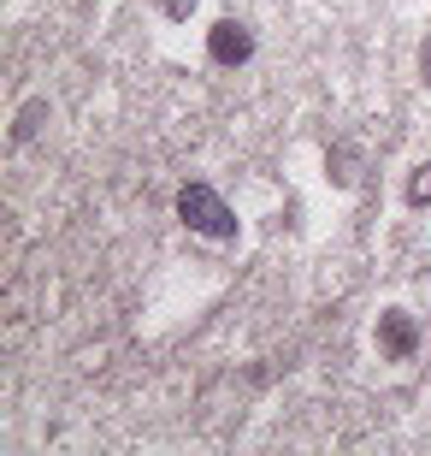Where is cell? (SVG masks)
Returning <instances> with one entry per match:
<instances>
[{
	"label": "cell",
	"mask_w": 431,
	"mask_h": 456,
	"mask_svg": "<svg viewBox=\"0 0 431 456\" xmlns=\"http://www.w3.org/2000/svg\"><path fill=\"white\" fill-rule=\"evenodd\" d=\"M414 350H419V321L408 314V308H384V314H379V355L408 362Z\"/></svg>",
	"instance_id": "3957f363"
},
{
	"label": "cell",
	"mask_w": 431,
	"mask_h": 456,
	"mask_svg": "<svg viewBox=\"0 0 431 456\" xmlns=\"http://www.w3.org/2000/svg\"><path fill=\"white\" fill-rule=\"evenodd\" d=\"M408 208H431V167H414V178H408Z\"/></svg>",
	"instance_id": "5b68a950"
},
{
	"label": "cell",
	"mask_w": 431,
	"mask_h": 456,
	"mask_svg": "<svg viewBox=\"0 0 431 456\" xmlns=\"http://www.w3.org/2000/svg\"><path fill=\"white\" fill-rule=\"evenodd\" d=\"M42 118H48V102H30L24 113H18V125H12V142H30V136L42 131Z\"/></svg>",
	"instance_id": "277c9868"
},
{
	"label": "cell",
	"mask_w": 431,
	"mask_h": 456,
	"mask_svg": "<svg viewBox=\"0 0 431 456\" xmlns=\"http://www.w3.org/2000/svg\"><path fill=\"white\" fill-rule=\"evenodd\" d=\"M207 60L225 66V71L249 66V60H254V30L243 24V18H219L213 30H207Z\"/></svg>",
	"instance_id": "7a4b0ae2"
},
{
	"label": "cell",
	"mask_w": 431,
	"mask_h": 456,
	"mask_svg": "<svg viewBox=\"0 0 431 456\" xmlns=\"http://www.w3.org/2000/svg\"><path fill=\"white\" fill-rule=\"evenodd\" d=\"M419 77L431 84V30H426V42H419Z\"/></svg>",
	"instance_id": "52a82bcc"
},
{
	"label": "cell",
	"mask_w": 431,
	"mask_h": 456,
	"mask_svg": "<svg viewBox=\"0 0 431 456\" xmlns=\"http://www.w3.org/2000/svg\"><path fill=\"white\" fill-rule=\"evenodd\" d=\"M154 6H160V12L172 18V24H189V12H196L201 0H154Z\"/></svg>",
	"instance_id": "8992f818"
},
{
	"label": "cell",
	"mask_w": 431,
	"mask_h": 456,
	"mask_svg": "<svg viewBox=\"0 0 431 456\" xmlns=\"http://www.w3.org/2000/svg\"><path fill=\"white\" fill-rule=\"evenodd\" d=\"M178 214H183V225H189V232L213 237V243H231V237H236V214L225 208V196H219L213 184H201V178L178 190Z\"/></svg>",
	"instance_id": "6da1fadb"
}]
</instances>
